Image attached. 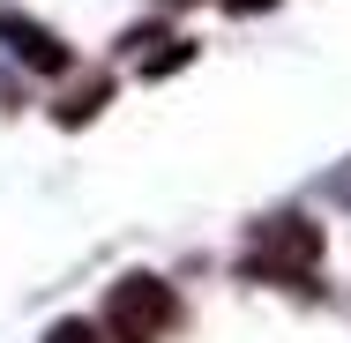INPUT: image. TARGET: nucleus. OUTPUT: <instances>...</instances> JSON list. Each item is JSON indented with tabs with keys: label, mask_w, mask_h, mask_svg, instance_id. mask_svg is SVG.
Returning <instances> with one entry per match:
<instances>
[{
	"label": "nucleus",
	"mask_w": 351,
	"mask_h": 343,
	"mask_svg": "<svg viewBox=\"0 0 351 343\" xmlns=\"http://www.w3.org/2000/svg\"><path fill=\"white\" fill-rule=\"evenodd\" d=\"M45 343H105V329H90V321H53Z\"/></svg>",
	"instance_id": "obj_6"
},
{
	"label": "nucleus",
	"mask_w": 351,
	"mask_h": 343,
	"mask_svg": "<svg viewBox=\"0 0 351 343\" xmlns=\"http://www.w3.org/2000/svg\"><path fill=\"white\" fill-rule=\"evenodd\" d=\"M187 60H195V45H187V38H157V53H149V60H135V68H142V82H157V75L187 68Z\"/></svg>",
	"instance_id": "obj_5"
},
{
	"label": "nucleus",
	"mask_w": 351,
	"mask_h": 343,
	"mask_svg": "<svg viewBox=\"0 0 351 343\" xmlns=\"http://www.w3.org/2000/svg\"><path fill=\"white\" fill-rule=\"evenodd\" d=\"M0 45H8V53H15L23 68H38V75H68V68H75V53H68V45H60V38H53L45 23L15 15V8L0 15Z\"/></svg>",
	"instance_id": "obj_3"
},
{
	"label": "nucleus",
	"mask_w": 351,
	"mask_h": 343,
	"mask_svg": "<svg viewBox=\"0 0 351 343\" xmlns=\"http://www.w3.org/2000/svg\"><path fill=\"white\" fill-rule=\"evenodd\" d=\"M239 269L254 276V283L314 291V276H322V224H306V216H291V209L269 216V224H254V239H247Z\"/></svg>",
	"instance_id": "obj_1"
},
{
	"label": "nucleus",
	"mask_w": 351,
	"mask_h": 343,
	"mask_svg": "<svg viewBox=\"0 0 351 343\" xmlns=\"http://www.w3.org/2000/svg\"><path fill=\"white\" fill-rule=\"evenodd\" d=\"M97 329H105L112 343H165L172 329H180V291H172L165 276H120Z\"/></svg>",
	"instance_id": "obj_2"
},
{
	"label": "nucleus",
	"mask_w": 351,
	"mask_h": 343,
	"mask_svg": "<svg viewBox=\"0 0 351 343\" xmlns=\"http://www.w3.org/2000/svg\"><path fill=\"white\" fill-rule=\"evenodd\" d=\"M105 97H112V82H82L68 105H53V120H60V127H82V120H97V112H105Z\"/></svg>",
	"instance_id": "obj_4"
}]
</instances>
